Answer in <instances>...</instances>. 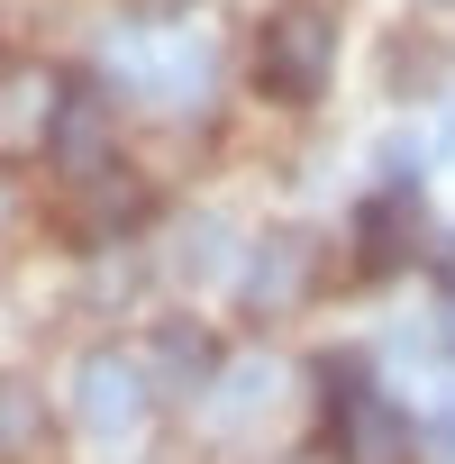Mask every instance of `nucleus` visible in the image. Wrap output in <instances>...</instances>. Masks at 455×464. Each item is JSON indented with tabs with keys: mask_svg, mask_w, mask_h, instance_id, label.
<instances>
[{
	"mask_svg": "<svg viewBox=\"0 0 455 464\" xmlns=\"http://www.w3.org/2000/svg\"><path fill=\"white\" fill-rule=\"evenodd\" d=\"M337 82V19L319 0H283V10L256 28V92L283 110H310Z\"/></svg>",
	"mask_w": 455,
	"mask_h": 464,
	"instance_id": "nucleus-1",
	"label": "nucleus"
},
{
	"mask_svg": "<svg viewBox=\"0 0 455 464\" xmlns=\"http://www.w3.org/2000/svg\"><path fill=\"white\" fill-rule=\"evenodd\" d=\"M73 419H82V437L128 446V437L146 428V373H137L119 346H92V355L73 364Z\"/></svg>",
	"mask_w": 455,
	"mask_h": 464,
	"instance_id": "nucleus-2",
	"label": "nucleus"
},
{
	"mask_svg": "<svg viewBox=\"0 0 455 464\" xmlns=\"http://www.w3.org/2000/svg\"><path fill=\"white\" fill-rule=\"evenodd\" d=\"M328 437H337V455H346V464H410V446H419V419L364 382V392L328 401Z\"/></svg>",
	"mask_w": 455,
	"mask_h": 464,
	"instance_id": "nucleus-3",
	"label": "nucleus"
},
{
	"mask_svg": "<svg viewBox=\"0 0 455 464\" xmlns=\"http://www.w3.org/2000/svg\"><path fill=\"white\" fill-rule=\"evenodd\" d=\"M310 265H319V246L301 237V227H274V237L247 256V274H237L247 319H283V310H301V301H310Z\"/></svg>",
	"mask_w": 455,
	"mask_h": 464,
	"instance_id": "nucleus-4",
	"label": "nucleus"
},
{
	"mask_svg": "<svg viewBox=\"0 0 455 464\" xmlns=\"http://www.w3.org/2000/svg\"><path fill=\"white\" fill-rule=\"evenodd\" d=\"M410 237H419V191H373L364 209H355V265H364V283H392L401 265H410Z\"/></svg>",
	"mask_w": 455,
	"mask_h": 464,
	"instance_id": "nucleus-5",
	"label": "nucleus"
},
{
	"mask_svg": "<svg viewBox=\"0 0 455 464\" xmlns=\"http://www.w3.org/2000/svg\"><path fill=\"white\" fill-rule=\"evenodd\" d=\"M46 155H55V173H73V182L110 173V110H101L82 82H64V101H55V119H46Z\"/></svg>",
	"mask_w": 455,
	"mask_h": 464,
	"instance_id": "nucleus-6",
	"label": "nucleus"
},
{
	"mask_svg": "<svg viewBox=\"0 0 455 464\" xmlns=\"http://www.w3.org/2000/svg\"><path fill=\"white\" fill-rule=\"evenodd\" d=\"M46 401H37V382H19V373H0V455H46Z\"/></svg>",
	"mask_w": 455,
	"mask_h": 464,
	"instance_id": "nucleus-7",
	"label": "nucleus"
},
{
	"mask_svg": "<svg viewBox=\"0 0 455 464\" xmlns=\"http://www.w3.org/2000/svg\"><path fill=\"white\" fill-rule=\"evenodd\" d=\"M155 364H164V382H209V373H218V346H209V328L164 319V328H155Z\"/></svg>",
	"mask_w": 455,
	"mask_h": 464,
	"instance_id": "nucleus-8",
	"label": "nucleus"
},
{
	"mask_svg": "<svg viewBox=\"0 0 455 464\" xmlns=\"http://www.w3.org/2000/svg\"><path fill=\"white\" fill-rule=\"evenodd\" d=\"M437 55H446V46H428V37H392V92H437V82H446Z\"/></svg>",
	"mask_w": 455,
	"mask_h": 464,
	"instance_id": "nucleus-9",
	"label": "nucleus"
},
{
	"mask_svg": "<svg viewBox=\"0 0 455 464\" xmlns=\"http://www.w3.org/2000/svg\"><path fill=\"white\" fill-rule=\"evenodd\" d=\"M218 256H228V227H218V218H191V227H182V274H191V283H209V274H218Z\"/></svg>",
	"mask_w": 455,
	"mask_h": 464,
	"instance_id": "nucleus-10",
	"label": "nucleus"
},
{
	"mask_svg": "<svg viewBox=\"0 0 455 464\" xmlns=\"http://www.w3.org/2000/svg\"><path fill=\"white\" fill-rule=\"evenodd\" d=\"M428 337H437V346H428V355H446V364H455V292H446V301H437V319H428Z\"/></svg>",
	"mask_w": 455,
	"mask_h": 464,
	"instance_id": "nucleus-11",
	"label": "nucleus"
},
{
	"mask_svg": "<svg viewBox=\"0 0 455 464\" xmlns=\"http://www.w3.org/2000/svg\"><path fill=\"white\" fill-rule=\"evenodd\" d=\"M137 10H146V19H173V10H191V0H137Z\"/></svg>",
	"mask_w": 455,
	"mask_h": 464,
	"instance_id": "nucleus-12",
	"label": "nucleus"
},
{
	"mask_svg": "<svg viewBox=\"0 0 455 464\" xmlns=\"http://www.w3.org/2000/svg\"><path fill=\"white\" fill-rule=\"evenodd\" d=\"M437 155H455V101H446V128H437Z\"/></svg>",
	"mask_w": 455,
	"mask_h": 464,
	"instance_id": "nucleus-13",
	"label": "nucleus"
},
{
	"mask_svg": "<svg viewBox=\"0 0 455 464\" xmlns=\"http://www.w3.org/2000/svg\"><path fill=\"white\" fill-rule=\"evenodd\" d=\"M437 274H446V292H455V237H446V246H437Z\"/></svg>",
	"mask_w": 455,
	"mask_h": 464,
	"instance_id": "nucleus-14",
	"label": "nucleus"
},
{
	"mask_svg": "<svg viewBox=\"0 0 455 464\" xmlns=\"http://www.w3.org/2000/svg\"><path fill=\"white\" fill-rule=\"evenodd\" d=\"M437 446H446V455H455V410H446V419H437Z\"/></svg>",
	"mask_w": 455,
	"mask_h": 464,
	"instance_id": "nucleus-15",
	"label": "nucleus"
},
{
	"mask_svg": "<svg viewBox=\"0 0 455 464\" xmlns=\"http://www.w3.org/2000/svg\"><path fill=\"white\" fill-rule=\"evenodd\" d=\"M0 227H10V200H0Z\"/></svg>",
	"mask_w": 455,
	"mask_h": 464,
	"instance_id": "nucleus-16",
	"label": "nucleus"
}]
</instances>
